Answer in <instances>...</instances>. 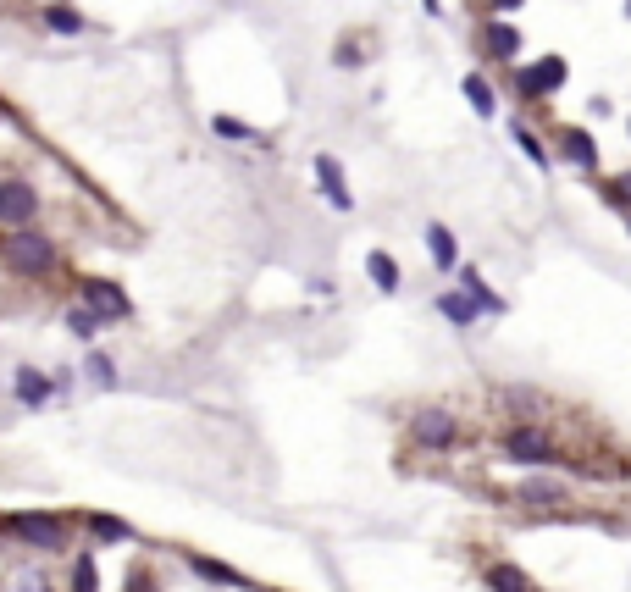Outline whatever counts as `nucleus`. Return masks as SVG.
<instances>
[{"instance_id": "obj_30", "label": "nucleus", "mask_w": 631, "mask_h": 592, "mask_svg": "<svg viewBox=\"0 0 631 592\" xmlns=\"http://www.w3.org/2000/svg\"><path fill=\"white\" fill-rule=\"evenodd\" d=\"M133 592H150V576H133Z\"/></svg>"}, {"instance_id": "obj_23", "label": "nucleus", "mask_w": 631, "mask_h": 592, "mask_svg": "<svg viewBox=\"0 0 631 592\" xmlns=\"http://www.w3.org/2000/svg\"><path fill=\"white\" fill-rule=\"evenodd\" d=\"M67 327H72V338H95V332L106 327V321H100L89 305H72V310H67Z\"/></svg>"}, {"instance_id": "obj_8", "label": "nucleus", "mask_w": 631, "mask_h": 592, "mask_svg": "<svg viewBox=\"0 0 631 592\" xmlns=\"http://www.w3.org/2000/svg\"><path fill=\"white\" fill-rule=\"evenodd\" d=\"M482 50H488L493 61H515V56H521V28L504 23V17L482 23Z\"/></svg>"}, {"instance_id": "obj_26", "label": "nucleus", "mask_w": 631, "mask_h": 592, "mask_svg": "<svg viewBox=\"0 0 631 592\" xmlns=\"http://www.w3.org/2000/svg\"><path fill=\"white\" fill-rule=\"evenodd\" d=\"M604 200L626 211V205H631V172H620V178H609V183H604Z\"/></svg>"}, {"instance_id": "obj_12", "label": "nucleus", "mask_w": 631, "mask_h": 592, "mask_svg": "<svg viewBox=\"0 0 631 592\" xmlns=\"http://www.w3.org/2000/svg\"><path fill=\"white\" fill-rule=\"evenodd\" d=\"M427 255H432V266H438V272H454V266H460V249H454V233L443 222H432L427 227Z\"/></svg>"}, {"instance_id": "obj_5", "label": "nucleus", "mask_w": 631, "mask_h": 592, "mask_svg": "<svg viewBox=\"0 0 631 592\" xmlns=\"http://www.w3.org/2000/svg\"><path fill=\"white\" fill-rule=\"evenodd\" d=\"M554 438H548L543 427H515V432H504V460H515V465H554Z\"/></svg>"}, {"instance_id": "obj_3", "label": "nucleus", "mask_w": 631, "mask_h": 592, "mask_svg": "<svg viewBox=\"0 0 631 592\" xmlns=\"http://www.w3.org/2000/svg\"><path fill=\"white\" fill-rule=\"evenodd\" d=\"M565 78H571V67H565V56H543V61H532V67H521L515 72V95L521 100H548L554 89H565Z\"/></svg>"}, {"instance_id": "obj_28", "label": "nucleus", "mask_w": 631, "mask_h": 592, "mask_svg": "<svg viewBox=\"0 0 631 592\" xmlns=\"http://www.w3.org/2000/svg\"><path fill=\"white\" fill-rule=\"evenodd\" d=\"M17 592H50V576L45 570H28V576H17Z\"/></svg>"}, {"instance_id": "obj_21", "label": "nucleus", "mask_w": 631, "mask_h": 592, "mask_svg": "<svg viewBox=\"0 0 631 592\" xmlns=\"http://www.w3.org/2000/svg\"><path fill=\"white\" fill-rule=\"evenodd\" d=\"M488 587L493 592H532V581H526L515 565H488Z\"/></svg>"}, {"instance_id": "obj_34", "label": "nucleus", "mask_w": 631, "mask_h": 592, "mask_svg": "<svg viewBox=\"0 0 631 592\" xmlns=\"http://www.w3.org/2000/svg\"><path fill=\"white\" fill-rule=\"evenodd\" d=\"M626 133H631V117H626Z\"/></svg>"}, {"instance_id": "obj_14", "label": "nucleus", "mask_w": 631, "mask_h": 592, "mask_svg": "<svg viewBox=\"0 0 631 592\" xmlns=\"http://www.w3.org/2000/svg\"><path fill=\"white\" fill-rule=\"evenodd\" d=\"M438 316H443V321H454V327H471V321L482 316V305L460 288V294H438Z\"/></svg>"}, {"instance_id": "obj_10", "label": "nucleus", "mask_w": 631, "mask_h": 592, "mask_svg": "<svg viewBox=\"0 0 631 592\" xmlns=\"http://www.w3.org/2000/svg\"><path fill=\"white\" fill-rule=\"evenodd\" d=\"M316 183H322L327 205H338V211H355V194H349V183H344V172H338L333 155H316Z\"/></svg>"}, {"instance_id": "obj_25", "label": "nucleus", "mask_w": 631, "mask_h": 592, "mask_svg": "<svg viewBox=\"0 0 631 592\" xmlns=\"http://www.w3.org/2000/svg\"><path fill=\"white\" fill-rule=\"evenodd\" d=\"M211 128L222 133V139H244V144H261V133H255V128H244L239 117H211Z\"/></svg>"}, {"instance_id": "obj_15", "label": "nucleus", "mask_w": 631, "mask_h": 592, "mask_svg": "<svg viewBox=\"0 0 631 592\" xmlns=\"http://www.w3.org/2000/svg\"><path fill=\"white\" fill-rule=\"evenodd\" d=\"M366 277L382 288V294H399V283H405V277H399V261L382 255V249H371V255H366Z\"/></svg>"}, {"instance_id": "obj_31", "label": "nucleus", "mask_w": 631, "mask_h": 592, "mask_svg": "<svg viewBox=\"0 0 631 592\" xmlns=\"http://www.w3.org/2000/svg\"><path fill=\"white\" fill-rule=\"evenodd\" d=\"M421 6H427V12H432V17H438V12H443V0H421Z\"/></svg>"}, {"instance_id": "obj_2", "label": "nucleus", "mask_w": 631, "mask_h": 592, "mask_svg": "<svg viewBox=\"0 0 631 592\" xmlns=\"http://www.w3.org/2000/svg\"><path fill=\"white\" fill-rule=\"evenodd\" d=\"M410 443L416 449H432V454H443V449H454L460 443V421H454V410H416L410 415Z\"/></svg>"}, {"instance_id": "obj_24", "label": "nucleus", "mask_w": 631, "mask_h": 592, "mask_svg": "<svg viewBox=\"0 0 631 592\" xmlns=\"http://www.w3.org/2000/svg\"><path fill=\"white\" fill-rule=\"evenodd\" d=\"M72 592H100V570H95V559H72Z\"/></svg>"}, {"instance_id": "obj_1", "label": "nucleus", "mask_w": 631, "mask_h": 592, "mask_svg": "<svg viewBox=\"0 0 631 592\" xmlns=\"http://www.w3.org/2000/svg\"><path fill=\"white\" fill-rule=\"evenodd\" d=\"M6 266L23 277H45L56 272V244H50V233H39V227H17V233H6Z\"/></svg>"}, {"instance_id": "obj_17", "label": "nucleus", "mask_w": 631, "mask_h": 592, "mask_svg": "<svg viewBox=\"0 0 631 592\" xmlns=\"http://www.w3.org/2000/svg\"><path fill=\"white\" fill-rule=\"evenodd\" d=\"M189 570H194V576H205V581H222V587H250L239 570H227L222 559H205V554H189Z\"/></svg>"}, {"instance_id": "obj_4", "label": "nucleus", "mask_w": 631, "mask_h": 592, "mask_svg": "<svg viewBox=\"0 0 631 592\" xmlns=\"http://www.w3.org/2000/svg\"><path fill=\"white\" fill-rule=\"evenodd\" d=\"M78 294H84V305L95 310V316L106 321V327H122V321L133 316V299L122 294V288L111 283V277H84V288H78Z\"/></svg>"}, {"instance_id": "obj_9", "label": "nucleus", "mask_w": 631, "mask_h": 592, "mask_svg": "<svg viewBox=\"0 0 631 592\" xmlns=\"http://www.w3.org/2000/svg\"><path fill=\"white\" fill-rule=\"evenodd\" d=\"M554 144H560V155H565L571 166H582V172H598V144H593V133H587V128H560V139H554Z\"/></svg>"}, {"instance_id": "obj_22", "label": "nucleus", "mask_w": 631, "mask_h": 592, "mask_svg": "<svg viewBox=\"0 0 631 592\" xmlns=\"http://www.w3.org/2000/svg\"><path fill=\"white\" fill-rule=\"evenodd\" d=\"M510 133H515V144H521V155H526V161H532V166H548V161H554V155L543 150V139H537L532 128H521V122H515Z\"/></svg>"}, {"instance_id": "obj_20", "label": "nucleus", "mask_w": 631, "mask_h": 592, "mask_svg": "<svg viewBox=\"0 0 631 592\" xmlns=\"http://www.w3.org/2000/svg\"><path fill=\"white\" fill-rule=\"evenodd\" d=\"M45 28H50V34H84V17H78V12H72V6H45Z\"/></svg>"}, {"instance_id": "obj_19", "label": "nucleus", "mask_w": 631, "mask_h": 592, "mask_svg": "<svg viewBox=\"0 0 631 592\" xmlns=\"http://www.w3.org/2000/svg\"><path fill=\"white\" fill-rule=\"evenodd\" d=\"M515 498H521V504H560L565 487L548 482V476H537V482H521V493H515Z\"/></svg>"}, {"instance_id": "obj_29", "label": "nucleus", "mask_w": 631, "mask_h": 592, "mask_svg": "<svg viewBox=\"0 0 631 592\" xmlns=\"http://www.w3.org/2000/svg\"><path fill=\"white\" fill-rule=\"evenodd\" d=\"M526 0H493V12H521Z\"/></svg>"}, {"instance_id": "obj_16", "label": "nucleus", "mask_w": 631, "mask_h": 592, "mask_svg": "<svg viewBox=\"0 0 631 592\" xmlns=\"http://www.w3.org/2000/svg\"><path fill=\"white\" fill-rule=\"evenodd\" d=\"M84 526L95 543H133V526L117 521V515H84Z\"/></svg>"}, {"instance_id": "obj_32", "label": "nucleus", "mask_w": 631, "mask_h": 592, "mask_svg": "<svg viewBox=\"0 0 631 592\" xmlns=\"http://www.w3.org/2000/svg\"><path fill=\"white\" fill-rule=\"evenodd\" d=\"M626 227H631V205H626Z\"/></svg>"}, {"instance_id": "obj_13", "label": "nucleus", "mask_w": 631, "mask_h": 592, "mask_svg": "<svg viewBox=\"0 0 631 592\" xmlns=\"http://www.w3.org/2000/svg\"><path fill=\"white\" fill-rule=\"evenodd\" d=\"M460 288H465V294H471V299L482 305V316H504V310H510V305H504V299L493 294L488 283H482V272H477V266H465V272H460Z\"/></svg>"}, {"instance_id": "obj_7", "label": "nucleus", "mask_w": 631, "mask_h": 592, "mask_svg": "<svg viewBox=\"0 0 631 592\" xmlns=\"http://www.w3.org/2000/svg\"><path fill=\"white\" fill-rule=\"evenodd\" d=\"M34 216H39V189L34 183H23V178L0 183V222L6 227H34Z\"/></svg>"}, {"instance_id": "obj_6", "label": "nucleus", "mask_w": 631, "mask_h": 592, "mask_svg": "<svg viewBox=\"0 0 631 592\" xmlns=\"http://www.w3.org/2000/svg\"><path fill=\"white\" fill-rule=\"evenodd\" d=\"M12 532L23 537L28 548H45V554H56V548H67V521H56V515H34V510H17V515H12Z\"/></svg>"}, {"instance_id": "obj_18", "label": "nucleus", "mask_w": 631, "mask_h": 592, "mask_svg": "<svg viewBox=\"0 0 631 592\" xmlns=\"http://www.w3.org/2000/svg\"><path fill=\"white\" fill-rule=\"evenodd\" d=\"M465 100H471V111H477V117H493V106H499V100H493V83L482 78V72H465Z\"/></svg>"}, {"instance_id": "obj_33", "label": "nucleus", "mask_w": 631, "mask_h": 592, "mask_svg": "<svg viewBox=\"0 0 631 592\" xmlns=\"http://www.w3.org/2000/svg\"><path fill=\"white\" fill-rule=\"evenodd\" d=\"M626 17H631V0H626Z\"/></svg>"}, {"instance_id": "obj_11", "label": "nucleus", "mask_w": 631, "mask_h": 592, "mask_svg": "<svg viewBox=\"0 0 631 592\" xmlns=\"http://www.w3.org/2000/svg\"><path fill=\"white\" fill-rule=\"evenodd\" d=\"M12 393H17V399H23V404H28V410H39V404H50V393H56V382H50V377H39L34 366H23V371H17V377H12Z\"/></svg>"}, {"instance_id": "obj_27", "label": "nucleus", "mask_w": 631, "mask_h": 592, "mask_svg": "<svg viewBox=\"0 0 631 592\" xmlns=\"http://www.w3.org/2000/svg\"><path fill=\"white\" fill-rule=\"evenodd\" d=\"M89 377H95L100 388H117V371H111V355H89Z\"/></svg>"}]
</instances>
